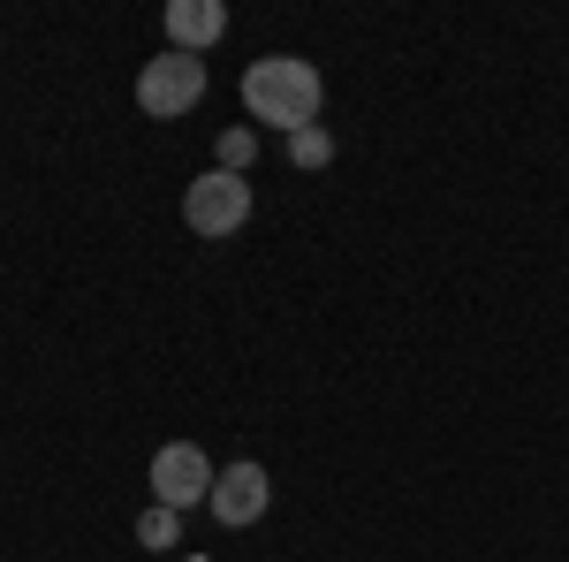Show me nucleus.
I'll return each instance as SVG.
<instances>
[{
	"label": "nucleus",
	"mask_w": 569,
	"mask_h": 562,
	"mask_svg": "<svg viewBox=\"0 0 569 562\" xmlns=\"http://www.w3.org/2000/svg\"><path fill=\"white\" fill-rule=\"evenodd\" d=\"M319 99H327V85H319V69H311L305 53H266V61L243 69V107L259 115L266 130H289V137L311 130Z\"/></svg>",
	"instance_id": "f257e3e1"
},
{
	"label": "nucleus",
	"mask_w": 569,
	"mask_h": 562,
	"mask_svg": "<svg viewBox=\"0 0 569 562\" xmlns=\"http://www.w3.org/2000/svg\"><path fill=\"white\" fill-rule=\"evenodd\" d=\"M206 99V61L198 53H160V61H144V77H137V107L144 115H160V122H176V115H190Z\"/></svg>",
	"instance_id": "f03ea898"
},
{
	"label": "nucleus",
	"mask_w": 569,
	"mask_h": 562,
	"mask_svg": "<svg viewBox=\"0 0 569 562\" xmlns=\"http://www.w3.org/2000/svg\"><path fill=\"white\" fill-rule=\"evenodd\" d=\"M182 220L213 244V236H236L243 220H251V183L243 175H228V168H213V175H198L190 190H182Z\"/></svg>",
	"instance_id": "7ed1b4c3"
},
{
	"label": "nucleus",
	"mask_w": 569,
	"mask_h": 562,
	"mask_svg": "<svg viewBox=\"0 0 569 562\" xmlns=\"http://www.w3.org/2000/svg\"><path fill=\"white\" fill-rule=\"evenodd\" d=\"M213 464H206V448L198 441H168L160 456H152V502L160 510H198V502H213Z\"/></svg>",
	"instance_id": "20e7f679"
},
{
	"label": "nucleus",
	"mask_w": 569,
	"mask_h": 562,
	"mask_svg": "<svg viewBox=\"0 0 569 562\" xmlns=\"http://www.w3.org/2000/svg\"><path fill=\"white\" fill-rule=\"evenodd\" d=\"M266 502H273V486H266L259 464H228V472L213 479V502H206V510H213L220 524H259Z\"/></svg>",
	"instance_id": "39448f33"
},
{
	"label": "nucleus",
	"mask_w": 569,
	"mask_h": 562,
	"mask_svg": "<svg viewBox=\"0 0 569 562\" xmlns=\"http://www.w3.org/2000/svg\"><path fill=\"white\" fill-rule=\"evenodd\" d=\"M168 39H176V53H213L220 39H228V8L220 0H176L168 8Z\"/></svg>",
	"instance_id": "423d86ee"
},
{
	"label": "nucleus",
	"mask_w": 569,
	"mask_h": 562,
	"mask_svg": "<svg viewBox=\"0 0 569 562\" xmlns=\"http://www.w3.org/2000/svg\"><path fill=\"white\" fill-rule=\"evenodd\" d=\"M289 160H297V168H327V160H335V137H327L319 122H311V130H297V137H289Z\"/></svg>",
	"instance_id": "0eeeda50"
},
{
	"label": "nucleus",
	"mask_w": 569,
	"mask_h": 562,
	"mask_svg": "<svg viewBox=\"0 0 569 562\" xmlns=\"http://www.w3.org/2000/svg\"><path fill=\"white\" fill-rule=\"evenodd\" d=\"M176 517L182 510H160V502H152V510L137 517V540H144V548H176Z\"/></svg>",
	"instance_id": "6e6552de"
},
{
	"label": "nucleus",
	"mask_w": 569,
	"mask_h": 562,
	"mask_svg": "<svg viewBox=\"0 0 569 562\" xmlns=\"http://www.w3.org/2000/svg\"><path fill=\"white\" fill-rule=\"evenodd\" d=\"M251 152H259V137H251V130H220V168H228V175L251 168Z\"/></svg>",
	"instance_id": "1a4fd4ad"
}]
</instances>
